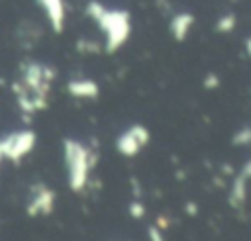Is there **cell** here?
<instances>
[{"label":"cell","mask_w":251,"mask_h":241,"mask_svg":"<svg viewBox=\"0 0 251 241\" xmlns=\"http://www.w3.org/2000/svg\"><path fill=\"white\" fill-rule=\"evenodd\" d=\"M88 16L94 18L100 25V29L106 35V51L114 53L118 51L129 37L131 25H129V14L127 12H120V10H106L102 4L98 2H90L88 4Z\"/></svg>","instance_id":"6da1fadb"},{"label":"cell","mask_w":251,"mask_h":241,"mask_svg":"<svg viewBox=\"0 0 251 241\" xmlns=\"http://www.w3.org/2000/svg\"><path fill=\"white\" fill-rule=\"evenodd\" d=\"M63 155H65V165H67L69 188L73 192L84 190L88 182V172L96 165V159L90 155V151L80 141H75V139L63 141Z\"/></svg>","instance_id":"7a4b0ae2"},{"label":"cell","mask_w":251,"mask_h":241,"mask_svg":"<svg viewBox=\"0 0 251 241\" xmlns=\"http://www.w3.org/2000/svg\"><path fill=\"white\" fill-rule=\"evenodd\" d=\"M33 145H35V133L31 129H24L0 139V153L10 161H20L33 149Z\"/></svg>","instance_id":"3957f363"},{"label":"cell","mask_w":251,"mask_h":241,"mask_svg":"<svg viewBox=\"0 0 251 241\" xmlns=\"http://www.w3.org/2000/svg\"><path fill=\"white\" fill-rule=\"evenodd\" d=\"M147 141H149V131H147V127L135 123V125H131L129 129H126V131L118 137L116 149H118L120 155H124V157H135V155L147 145Z\"/></svg>","instance_id":"277c9868"},{"label":"cell","mask_w":251,"mask_h":241,"mask_svg":"<svg viewBox=\"0 0 251 241\" xmlns=\"http://www.w3.org/2000/svg\"><path fill=\"white\" fill-rule=\"evenodd\" d=\"M251 178V159L241 167V170L235 174L233 178V184H231V190H229V196H227V202L231 208H241L247 200V180Z\"/></svg>","instance_id":"5b68a950"},{"label":"cell","mask_w":251,"mask_h":241,"mask_svg":"<svg viewBox=\"0 0 251 241\" xmlns=\"http://www.w3.org/2000/svg\"><path fill=\"white\" fill-rule=\"evenodd\" d=\"M53 206H55V192L51 188L39 184L33 190L31 202L27 204V214L29 216H45V214L53 212Z\"/></svg>","instance_id":"8992f818"},{"label":"cell","mask_w":251,"mask_h":241,"mask_svg":"<svg viewBox=\"0 0 251 241\" xmlns=\"http://www.w3.org/2000/svg\"><path fill=\"white\" fill-rule=\"evenodd\" d=\"M41 4V8L45 10L49 22H51V27L55 31H61L63 29V24H65V8H63V0H37Z\"/></svg>","instance_id":"52a82bcc"},{"label":"cell","mask_w":251,"mask_h":241,"mask_svg":"<svg viewBox=\"0 0 251 241\" xmlns=\"http://www.w3.org/2000/svg\"><path fill=\"white\" fill-rule=\"evenodd\" d=\"M67 90L75 98H96L98 96V84L90 78H76L67 84Z\"/></svg>","instance_id":"ba28073f"},{"label":"cell","mask_w":251,"mask_h":241,"mask_svg":"<svg viewBox=\"0 0 251 241\" xmlns=\"http://www.w3.org/2000/svg\"><path fill=\"white\" fill-rule=\"evenodd\" d=\"M192 24H194V16L188 14V12H180V14L173 16V20H171V35L176 41H182L188 35Z\"/></svg>","instance_id":"9c48e42d"},{"label":"cell","mask_w":251,"mask_h":241,"mask_svg":"<svg viewBox=\"0 0 251 241\" xmlns=\"http://www.w3.org/2000/svg\"><path fill=\"white\" fill-rule=\"evenodd\" d=\"M235 16L233 14H226V16H222L220 20H218V24H216V29L218 31H222V33H227V31H231L233 27H235Z\"/></svg>","instance_id":"30bf717a"},{"label":"cell","mask_w":251,"mask_h":241,"mask_svg":"<svg viewBox=\"0 0 251 241\" xmlns=\"http://www.w3.org/2000/svg\"><path fill=\"white\" fill-rule=\"evenodd\" d=\"M233 143L235 145H251V127H243L241 131H237L233 135Z\"/></svg>","instance_id":"8fae6325"},{"label":"cell","mask_w":251,"mask_h":241,"mask_svg":"<svg viewBox=\"0 0 251 241\" xmlns=\"http://www.w3.org/2000/svg\"><path fill=\"white\" fill-rule=\"evenodd\" d=\"M127 212H129V216H131L133 219H141V217L145 216V206H143L141 202L133 200V202L127 206Z\"/></svg>","instance_id":"7c38bea8"},{"label":"cell","mask_w":251,"mask_h":241,"mask_svg":"<svg viewBox=\"0 0 251 241\" xmlns=\"http://www.w3.org/2000/svg\"><path fill=\"white\" fill-rule=\"evenodd\" d=\"M147 237H149V241H167V237L163 235V229H159L155 223L147 227Z\"/></svg>","instance_id":"4fadbf2b"},{"label":"cell","mask_w":251,"mask_h":241,"mask_svg":"<svg viewBox=\"0 0 251 241\" xmlns=\"http://www.w3.org/2000/svg\"><path fill=\"white\" fill-rule=\"evenodd\" d=\"M220 86V76L218 74H214V72H210V74H206V78H204V88H218Z\"/></svg>","instance_id":"5bb4252c"},{"label":"cell","mask_w":251,"mask_h":241,"mask_svg":"<svg viewBox=\"0 0 251 241\" xmlns=\"http://www.w3.org/2000/svg\"><path fill=\"white\" fill-rule=\"evenodd\" d=\"M184 212H186V214H190V216H196V214H198V208H196V204H194V202H188V204L184 206Z\"/></svg>","instance_id":"9a60e30c"},{"label":"cell","mask_w":251,"mask_h":241,"mask_svg":"<svg viewBox=\"0 0 251 241\" xmlns=\"http://www.w3.org/2000/svg\"><path fill=\"white\" fill-rule=\"evenodd\" d=\"M155 225H157L159 229H167V227H169V223H167V217H165V216H159Z\"/></svg>","instance_id":"2e32d148"},{"label":"cell","mask_w":251,"mask_h":241,"mask_svg":"<svg viewBox=\"0 0 251 241\" xmlns=\"http://www.w3.org/2000/svg\"><path fill=\"white\" fill-rule=\"evenodd\" d=\"M245 49H247V53L251 55V37H249V39L245 41Z\"/></svg>","instance_id":"e0dca14e"},{"label":"cell","mask_w":251,"mask_h":241,"mask_svg":"<svg viewBox=\"0 0 251 241\" xmlns=\"http://www.w3.org/2000/svg\"><path fill=\"white\" fill-rule=\"evenodd\" d=\"M2 159H4V157H2V153H0V161H2Z\"/></svg>","instance_id":"ac0fdd59"}]
</instances>
